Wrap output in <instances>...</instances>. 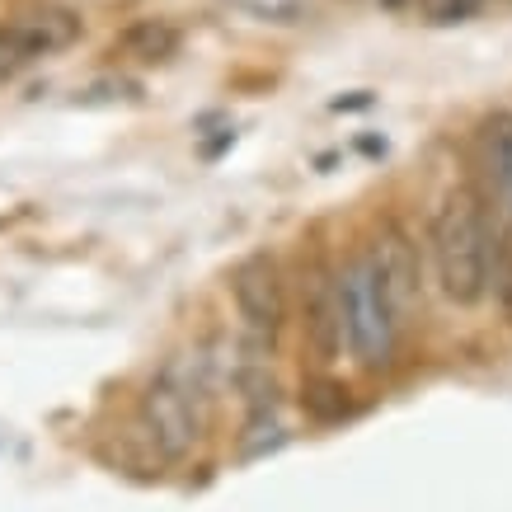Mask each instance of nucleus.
Masks as SVG:
<instances>
[{"label":"nucleus","instance_id":"nucleus-11","mask_svg":"<svg viewBox=\"0 0 512 512\" xmlns=\"http://www.w3.org/2000/svg\"><path fill=\"white\" fill-rule=\"evenodd\" d=\"M235 381H240V390H249L245 400H249L254 414H268V409L278 404V386H273V376L268 372H240Z\"/></svg>","mask_w":512,"mask_h":512},{"label":"nucleus","instance_id":"nucleus-13","mask_svg":"<svg viewBox=\"0 0 512 512\" xmlns=\"http://www.w3.org/2000/svg\"><path fill=\"white\" fill-rule=\"evenodd\" d=\"M489 282H494L498 301H503V311H508L512 320V249H503L494 240V268H489Z\"/></svg>","mask_w":512,"mask_h":512},{"label":"nucleus","instance_id":"nucleus-1","mask_svg":"<svg viewBox=\"0 0 512 512\" xmlns=\"http://www.w3.org/2000/svg\"><path fill=\"white\" fill-rule=\"evenodd\" d=\"M433 264L442 296L451 306H480L489 292V268H494V240L484 226L480 202L470 193H447L433 217Z\"/></svg>","mask_w":512,"mask_h":512},{"label":"nucleus","instance_id":"nucleus-10","mask_svg":"<svg viewBox=\"0 0 512 512\" xmlns=\"http://www.w3.org/2000/svg\"><path fill=\"white\" fill-rule=\"evenodd\" d=\"M301 409H306L315 423H339V419L353 414V400H348V386H343V381L320 376V381H306V390H301Z\"/></svg>","mask_w":512,"mask_h":512},{"label":"nucleus","instance_id":"nucleus-14","mask_svg":"<svg viewBox=\"0 0 512 512\" xmlns=\"http://www.w3.org/2000/svg\"><path fill=\"white\" fill-rule=\"evenodd\" d=\"M367 104H372V94L357 90L353 99H334V113H343V109H367Z\"/></svg>","mask_w":512,"mask_h":512},{"label":"nucleus","instance_id":"nucleus-16","mask_svg":"<svg viewBox=\"0 0 512 512\" xmlns=\"http://www.w3.org/2000/svg\"><path fill=\"white\" fill-rule=\"evenodd\" d=\"M357 146H362V156H386V141H376V137H362Z\"/></svg>","mask_w":512,"mask_h":512},{"label":"nucleus","instance_id":"nucleus-2","mask_svg":"<svg viewBox=\"0 0 512 512\" xmlns=\"http://www.w3.org/2000/svg\"><path fill=\"white\" fill-rule=\"evenodd\" d=\"M207 428V395L202 381H188L179 372V362H170L165 372L141 390L137 404V433L141 442L156 451L160 461H184L193 442Z\"/></svg>","mask_w":512,"mask_h":512},{"label":"nucleus","instance_id":"nucleus-7","mask_svg":"<svg viewBox=\"0 0 512 512\" xmlns=\"http://www.w3.org/2000/svg\"><path fill=\"white\" fill-rule=\"evenodd\" d=\"M80 15L76 10H62V5H43V10H29L24 19H15L5 38L19 52V62H33V57H52V52H66V47L80 43Z\"/></svg>","mask_w":512,"mask_h":512},{"label":"nucleus","instance_id":"nucleus-5","mask_svg":"<svg viewBox=\"0 0 512 512\" xmlns=\"http://www.w3.org/2000/svg\"><path fill=\"white\" fill-rule=\"evenodd\" d=\"M301 311H306V339L320 362H334L343 353V282L329 273L325 259H311L301 268Z\"/></svg>","mask_w":512,"mask_h":512},{"label":"nucleus","instance_id":"nucleus-12","mask_svg":"<svg viewBox=\"0 0 512 512\" xmlns=\"http://www.w3.org/2000/svg\"><path fill=\"white\" fill-rule=\"evenodd\" d=\"M480 0H423V19L428 24H461V19L475 15Z\"/></svg>","mask_w":512,"mask_h":512},{"label":"nucleus","instance_id":"nucleus-8","mask_svg":"<svg viewBox=\"0 0 512 512\" xmlns=\"http://www.w3.org/2000/svg\"><path fill=\"white\" fill-rule=\"evenodd\" d=\"M179 43H184V33H179V24H170V19H132V24L113 38V57L123 52L127 62L160 66L179 52Z\"/></svg>","mask_w":512,"mask_h":512},{"label":"nucleus","instance_id":"nucleus-6","mask_svg":"<svg viewBox=\"0 0 512 512\" xmlns=\"http://www.w3.org/2000/svg\"><path fill=\"white\" fill-rule=\"evenodd\" d=\"M372 264L381 273V287H386L390 311L409 320V315L423 306V264H419V245L400 231V226H381L372 245Z\"/></svg>","mask_w":512,"mask_h":512},{"label":"nucleus","instance_id":"nucleus-15","mask_svg":"<svg viewBox=\"0 0 512 512\" xmlns=\"http://www.w3.org/2000/svg\"><path fill=\"white\" fill-rule=\"evenodd\" d=\"M423 0H381V10H390V15H409V10H419Z\"/></svg>","mask_w":512,"mask_h":512},{"label":"nucleus","instance_id":"nucleus-3","mask_svg":"<svg viewBox=\"0 0 512 512\" xmlns=\"http://www.w3.org/2000/svg\"><path fill=\"white\" fill-rule=\"evenodd\" d=\"M339 282H343V339H348V353L367 372H381V367H390V353H395L400 315L390 311L381 273L372 264V249L357 254L353 264L339 273Z\"/></svg>","mask_w":512,"mask_h":512},{"label":"nucleus","instance_id":"nucleus-4","mask_svg":"<svg viewBox=\"0 0 512 512\" xmlns=\"http://www.w3.org/2000/svg\"><path fill=\"white\" fill-rule=\"evenodd\" d=\"M231 296L254 334L278 339L282 320H287V287H282V268L273 254H264V249L245 254V259L231 268Z\"/></svg>","mask_w":512,"mask_h":512},{"label":"nucleus","instance_id":"nucleus-9","mask_svg":"<svg viewBox=\"0 0 512 512\" xmlns=\"http://www.w3.org/2000/svg\"><path fill=\"white\" fill-rule=\"evenodd\" d=\"M480 146H484L489 184H494V193H498V207H503V217L512 221V109H498L484 118Z\"/></svg>","mask_w":512,"mask_h":512}]
</instances>
